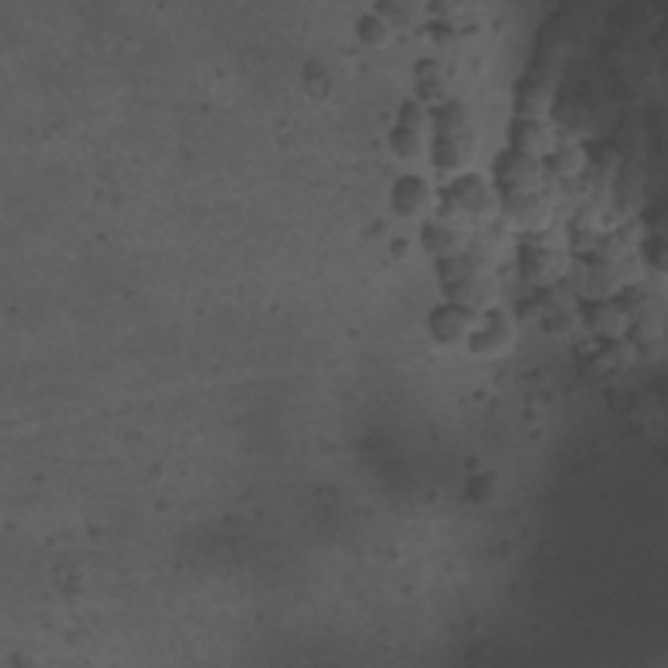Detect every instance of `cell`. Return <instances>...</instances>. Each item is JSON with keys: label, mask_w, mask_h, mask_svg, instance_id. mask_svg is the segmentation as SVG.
Returning a JSON list of instances; mask_svg holds the SVG:
<instances>
[{"label": "cell", "mask_w": 668, "mask_h": 668, "mask_svg": "<svg viewBox=\"0 0 668 668\" xmlns=\"http://www.w3.org/2000/svg\"><path fill=\"white\" fill-rule=\"evenodd\" d=\"M434 160L444 170L460 167L470 157V134L460 102H441L434 110Z\"/></svg>", "instance_id": "cell-1"}, {"label": "cell", "mask_w": 668, "mask_h": 668, "mask_svg": "<svg viewBox=\"0 0 668 668\" xmlns=\"http://www.w3.org/2000/svg\"><path fill=\"white\" fill-rule=\"evenodd\" d=\"M421 126H423V110L418 102H405L400 110V118H397L392 134H389V147L397 157L402 160H413L421 154L423 139H421Z\"/></svg>", "instance_id": "cell-2"}, {"label": "cell", "mask_w": 668, "mask_h": 668, "mask_svg": "<svg viewBox=\"0 0 668 668\" xmlns=\"http://www.w3.org/2000/svg\"><path fill=\"white\" fill-rule=\"evenodd\" d=\"M475 324V314L465 306H441L431 316V332L439 342H457Z\"/></svg>", "instance_id": "cell-3"}, {"label": "cell", "mask_w": 668, "mask_h": 668, "mask_svg": "<svg viewBox=\"0 0 668 668\" xmlns=\"http://www.w3.org/2000/svg\"><path fill=\"white\" fill-rule=\"evenodd\" d=\"M428 201H431V191H428V183L423 181V178L405 175V178H400V181L395 183V191H392L395 212L415 214L426 209Z\"/></svg>", "instance_id": "cell-4"}, {"label": "cell", "mask_w": 668, "mask_h": 668, "mask_svg": "<svg viewBox=\"0 0 668 668\" xmlns=\"http://www.w3.org/2000/svg\"><path fill=\"white\" fill-rule=\"evenodd\" d=\"M415 94H418V100L421 102H431V100H439L441 97V89H444V81H441V71H439V63L434 61H418V66H415Z\"/></svg>", "instance_id": "cell-5"}, {"label": "cell", "mask_w": 668, "mask_h": 668, "mask_svg": "<svg viewBox=\"0 0 668 668\" xmlns=\"http://www.w3.org/2000/svg\"><path fill=\"white\" fill-rule=\"evenodd\" d=\"M387 21L381 19V16L376 14H366L361 16V21H358V37H361L366 45H381V42L387 40Z\"/></svg>", "instance_id": "cell-6"}]
</instances>
